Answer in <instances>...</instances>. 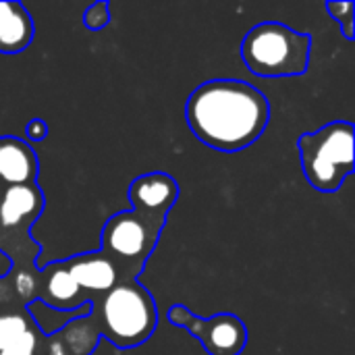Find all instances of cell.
<instances>
[{
	"instance_id": "18",
	"label": "cell",
	"mask_w": 355,
	"mask_h": 355,
	"mask_svg": "<svg viewBox=\"0 0 355 355\" xmlns=\"http://www.w3.org/2000/svg\"><path fill=\"white\" fill-rule=\"evenodd\" d=\"M48 135V125L42 119H31L25 127V137L29 141H42Z\"/></svg>"
},
{
	"instance_id": "4",
	"label": "cell",
	"mask_w": 355,
	"mask_h": 355,
	"mask_svg": "<svg viewBox=\"0 0 355 355\" xmlns=\"http://www.w3.org/2000/svg\"><path fill=\"white\" fill-rule=\"evenodd\" d=\"M312 37L285 23L252 27L241 42V58L258 77H295L310 69Z\"/></svg>"
},
{
	"instance_id": "14",
	"label": "cell",
	"mask_w": 355,
	"mask_h": 355,
	"mask_svg": "<svg viewBox=\"0 0 355 355\" xmlns=\"http://www.w3.org/2000/svg\"><path fill=\"white\" fill-rule=\"evenodd\" d=\"M100 339L96 320L89 314L69 322L62 331L48 337V355H92Z\"/></svg>"
},
{
	"instance_id": "6",
	"label": "cell",
	"mask_w": 355,
	"mask_h": 355,
	"mask_svg": "<svg viewBox=\"0 0 355 355\" xmlns=\"http://www.w3.org/2000/svg\"><path fill=\"white\" fill-rule=\"evenodd\" d=\"M162 229L144 220L133 210L116 212L102 229L100 252L116 266L123 281H137L156 250Z\"/></svg>"
},
{
	"instance_id": "15",
	"label": "cell",
	"mask_w": 355,
	"mask_h": 355,
	"mask_svg": "<svg viewBox=\"0 0 355 355\" xmlns=\"http://www.w3.org/2000/svg\"><path fill=\"white\" fill-rule=\"evenodd\" d=\"M27 312L33 318L35 327L42 331V335L44 337H52L58 331H62L69 322H73L77 318H83V316H89L92 314V304H85V306H81L77 310H71V312H62V310L48 308L46 304L35 300V302H31L27 306Z\"/></svg>"
},
{
	"instance_id": "11",
	"label": "cell",
	"mask_w": 355,
	"mask_h": 355,
	"mask_svg": "<svg viewBox=\"0 0 355 355\" xmlns=\"http://www.w3.org/2000/svg\"><path fill=\"white\" fill-rule=\"evenodd\" d=\"M37 302L46 304L48 308L62 310V312H71L89 304L87 295L79 289V285L69 275L64 260L50 262L40 268Z\"/></svg>"
},
{
	"instance_id": "12",
	"label": "cell",
	"mask_w": 355,
	"mask_h": 355,
	"mask_svg": "<svg viewBox=\"0 0 355 355\" xmlns=\"http://www.w3.org/2000/svg\"><path fill=\"white\" fill-rule=\"evenodd\" d=\"M37 173V156L25 139L0 137V187L35 185Z\"/></svg>"
},
{
	"instance_id": "5",
	"label": "cell",
	"mask_w": 355,
	"mask_h": 355,
	"mask_svg": "<svg viewBox=\"0 0 355 355\" xmlns=\"http://www.w3.org/2000/svg\"><path fill=\"white\" fill-rule=\"evenodd\" d=\"M354 133L352 123L335 121L297 139L302 171L314 189L333 193L354 173Z\"/></svg>"
},
{
	"instance_id": "8",
	"label": "cell",
	"mask_w": 355,
	"mask_h": 355,
	"mask_svg": "<svg viewBox=\"0 0 355 355\" xmlns=\"http://www.w3.org/2000/svg\"><path fill=\"white\" fill-rule=\"evenodd\" d=\"M0 355H48V337L19 300L0 297Z\"/></svg>"
},
{
	"instance_id": "3",
	"label": "cell",
	"mask_w": 355,
	"mask_h": 355,
	"mask_svg": "<svg viewBox=\"0 0 355 355\" xmlns=\"http://www.w3.org/2000/svg\"><path fill=\"white\" fill-rule=\"evenodd\" d=\"M89 304L100 337L116 349L144 345L158 327L156 302L137 281H123L108 293L94 297Z\"/></svg>"
},
{
	"instance_id": "2",
	"label": "cell",
	"mask_w": 355,
	"mask_h": 355,
	"mask_svg": "<svg viewBox=\"0 0 355 355\" xmlns=\"http://www.w3.org/2000/svg\"><path fill=\"white\" fill-rule=\"evenodd\" d=\"M46 206L40 185H6L0 187V254L10 262L6 272L19 283H37V256L42 245L31 237Z\"/></svg>"
},
{
	"instance_id": "10",
	"label": "cell",
	"mask_w": 355,
	"mask_h": 355,
	"mask_svg": "<svg viewBox=\"0 0 355 355\" xmlns=\"http://www.w3.org/2000/svg\"><path fill=\"white\" fill-rule=\"evenodd\" d=\"M64 266L89 302L98 295L108 293L119 283H123L116 266L100 250L92 254H77L73 258H67Z\"/></svg>"
},
{
	"instance_id": "13",
	"label": "cell",
	"mask_w": 355,
	"mask_h": 355,
	"mask_svg": "<svg viewBox=\"0 0 355 355\" xmlns=\"http://www.w3.org/2000/svg\"><path fill=\"white\" fill-rule=\"evenodd\" d=\"M35 25L21 2L0 0V54H19L33 42Z\"/></svg>"
},
{
	"instance_id": "1",
	"label": "cell",
	"mask_w": 355,
	"mask_h": 355,
	"mask_svg": "<svg viewBox=\"0 0 355 355\" xmlns=\"http://www.w3.org/2000/svg\"><path fill=\"white\" fill-rule=\"evenodd\" d=\"M185 121L202 144L233 154L262 137L270 121V104L248 81L210 79L189 94Z\"/></svg>"
},
{
	"instance_id": "17",
	"label": "cell",
	"mask_w": 355,
	"mask_h": 355,
	"mask_svg": "<svg viewBox=\"0 0 355 355\" xmlns=\"http://www.w3.org/2000/svg\"><path fill=\"white\" fill-rule=\"evenodd\" d=\"M110 23V4L106 0L94 2L83 12V25L92 31H100Z\"/></svg>"
},
{
	"instance_id": "9",
	"label": "cell",
	"mask_w": 355,
	"mask_h": 355,
	"mask_svg": "<svg viewBox=\"0 0 355 355\" xmlns=\"http://www.w3.org/2000/svg\"><path fill=\"white\" fill-rule=\"evenodd\" d=\"M133 212L158 229H164L171 208L179 200V183L168 173H146L129 187Z\"/></svg>"
},
{
	"instance_id": "7",
	"label": "cell",
	"mask_w": 355,
	"mask_h": 355,
	"mask_svg": "<svg viewBox=\"0 0 355 355\" xmlns=\"http://www.w3.org/2000/svg\"><path fill=\"white\" fill-rule=\"evenodd\" d=\"M166 320L196 337L208 355H241L248 345V329L243 320L229 312L200 318L189 308L177 304L168 308Z\"/></svg>"
},
{
	"instance_id": "16",
	"label": "cell",
	"mask_w": 355,
	"mask_h": 355,
	"mask_svg": "<svg viewBox=\"0 0 355 355\" xmlns=\"http://www.w3.org/2000/svg\"><path fill=\"white\" fill-rule=\"evenodd\" d=\"M327 10H329V15L341 25L343 35H345L347 40H354L355 2H352V0H329V2H327Z\"/></svg>"
}]
</instances>
